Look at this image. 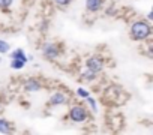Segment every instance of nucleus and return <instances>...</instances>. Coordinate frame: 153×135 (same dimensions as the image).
Instances as JSON below:
<instances>
[{
    "mask_svg": "<svg viewBox=\"0 0 153 135\" xmlns=\"http://www.w3.org/2000/svg\"><path fill=\"white\" fill-rule=\"evenodd\" d=\"M76 95H78L80 98H83V99H86L87 96H90V95H89V92H87L86 89H83V87H80L78 90H76Z\"/></svg>",
    "mask_w": 153,
    "mask_h": 135,
    "instance_id": "nucleus-12",
    "label": "nucleus"
},
{
    "mask_svg": "<svg viewBox=\"0 0 153 135\" xmlns=\"http://www.w3.org/2000/svg\"><path fill=\"white\" fill-rule=\"evenodd\" d=\"M86 99H87V102L90 104V107H92V108L96 111V102H95V99H93V98H90V96H87Z\"/></svg>",
    "mask_w": 153,
    "mask_h": 135,
    "instance_id": "nucleus-16",
    "label": "nucleus"
},
{
    "mask_svg": "<svg viewBox=\"0 0 153 135\" xmlns=\"http://www.w3.org/2000/svg\"><path fill=\"white\" fill-rule=\"evenodd\" d=\"M42 54H44L45 59H48V60H54V59L59 57V47H57L56 44L48 42V44L44 45V48H42Z\"/></svg>",
    "mask_w": 153,
    "mask_h": 135,
    "instance_id": "nucleus-4",
    "label": "nucleus"
},
{
    "mask_svg": "<svg viewBox=\"0 0 153 135\" xmlns=\"http://www.w3.org/2000/svg\"><path fill=\"white\" fill-rule=\"evenodd\" d=\"M54 2H56L59 6H66V5L71 3V0H54Z\"/></svg>",
    "mask_w": 153,
    "mask_h": 135,
    "instance_id": "nucleus-15",
    "label": "nucleus"
},
{
    "mask_svg": "<svg viewBox=\"0 0 153 135\" xmlns=\"http://www.w3.org/2000/svg\"><path fill=\"white\" fill-rule=\"evenodd\" d=\"M11 59H20V60H23V62L27 63V57H26V54H24V50H21V48L15 50V51L11 54Z\"/></svg>",
    "mask_w": 153,
    "mask_h": 135,
    "instance_id": "nucleus-8",
    "label": "nucleus"
},
{
    "mask_svg": "<svg viewBox=\"0 0 153 135\" xmlns=\"http://www.w3.org/2000/svg\"><path fill=\"white\" fill-rule=\"evenodd\" d=\"M24 65H26V62H23L20 59H12L11 60V68L12 69H23Z\"/></svg>",
    "mask_w": 153,
    "mask_h": 135,
    "instance_id": "nucleus-10",
    "label": "nucleus"
},
{
    "mask_svg": "<svg viewBox=\"0 0 153 135\" xmlns=\"http://www.w3.org/2000/svg\"><path fill=\"white\" fill-rule=\"evenodd\" d=\"M68 102V96L63 93V92H56V93H53V96L50 98V104L51 105H65Z\"/></svg>",
    "mask_w": 153,
    "mask_h": 135,
    "instance_id": "nucleus-5",
    "label": "nucleus"
},
{
    "mask_svg": "<svg viewBox=\"0 0 153 135\" xmlns=\"http://www.w3.org/2000/svg\"><path fill=\"white\" fill-rule=\"evenodd\" d=\"M95 72H92V71H89L87 69V72H84V74H81V77H83V80H92V78H95Z\"/></svg>",
    "mask_w": 153,
    "mask_h": 135,
    "instance_id": "nucleus-14",
    "label": "nucleus"
},
{
    "mask_svg": "<svg viewBox=\"0 0 153 135\" xmlns=\"http://www.w3.org/2000/svg\"><path fill=\"white\" fill-rule=\"evenodd\" d=\"M14 0H0V8L2 9H8L11 5H12Z\"/></svg>",
    "mask_w": 153,
    "mask_h": 135,
    "instance_id": "nucleus-13",
    "label": "nucleus"
},
{
    "mask_svg": "<svg viewBox=\"0 0 153 135\" xmlns=\"http://www.w3.org/2000/svg\"><path fill=\"white\" fill-rule=\"evenodd\" d=\"M0 132L2 134H9L11 132V125L5 119H0Z\"/></svg>",
    "mask_w": 153,
    "mask_h": 135,
    "instance_id": "nucleus-9",
    "label": "nucleus"
},
{
    "mask_svg": "<svg viewBox=\"0 0 153 135\" xmlns=\"http://www.w3.org/2000/svg\"><path fill=\"white\" fill-rule=\"evenodd\" d=\"M9 48H11V45H9L6 41L0 39V54H5V53H8V51H9Z\"/></svg>",
    "mask_w": 153,
    "mask_h": 135,
    "instance_id": "nucleus-11",
    "label": "nucleus"
},
{
    "mask_svg": "<svg viewBox=\"0 0 153 135\" xmlns=\"http://www.w3.org/2000/svg\"><path fill=\"white\" fill-rule=\"evenodd\" d=\"M86 66H87V69H89V71L98 74V72L102 71V68H104V60H102L101 57H98V56H93V57L87 59Z\"/></svg>",
    "mask_w": 153,
    "mask_h": 135,
    "instance_id": "nucleus-3",
    "label": "nucleus"
},
{
    "mask_svg": "<svg viewBox=\"0 0 153 135\" xmlns=\"http://www.w3.org/2000/svg\"><path fill=\"white\" fill-rule=\"evenodd\" d=\"M102 8V0H86V9L89 12H98Z\"/></svg>",
    "mask_w": 153,
    "mask_h": 135,
    "instance_id": "nucleus-7",
    "label": "nucleus"
},
{
    "mask_svg": "<svg viewBox=\"0 0 153 135\" xmlns=\"http://www.w3.org/2000/svg\"><path fill=\"white\" fill-rule=\"evenodd\" d=\"M152 35V27L147 21H135L131 26V38L134 41H144Z\"/></svg>",
    "mask_w": 153,
    "mask_h": 135,
    "instance_id": "nucleus-1",
    "label": "nucleus"
},
{
    "mask_svg": "<svg viewBox=\"0 0 153 135\" xmlns=\"http://www.w3.org/2000/svg\"><path fill=\"white\" fill-rule=\"evenodd\" d=\"M87 116H89V113L83 105H74L69 110V119L75 123H83L87 119Z\"/></svg>",
    "mask_w": 153,
    "mask_h": 135,
    "instance_id": "nucleus-2",
    "label": "nucleus"
},
{
    "mask_svg": "<svg viewBox=\"0 0 153 135\" xmlns=\"http://www.w3.org/2000/svg\"><path fill=\"white\" fill-rule=\"evenodd\" d=\"M24 90L26 92H39L41 90V83L36 78H29L24 84Z\"/></svg>",
    "mask_w": 153,
    "mask_h": 135,
    "instance_id": "nucleus-6",
    "label": "nucleus"
}]
</instances>
